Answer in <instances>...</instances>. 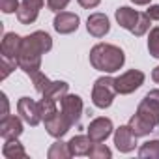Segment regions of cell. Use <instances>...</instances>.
I'll return each mask as SVG.
<instances>
[{
  "label": "cell",
  "mask_w": 159,
  "mask_h": 159,
  "mask_svg": "<svg viewBox=\"0 0 159 159\" xmlns=\"http://www.w3.org/2000/svg\"><path fill=\"white\" fill-rule=\"evenodd\" d=\"M51 49H52V38L47 32H43V30L32 32L30 36L23 38L21 52H19V58H17L19 67L26 75H30L34 71H39V67H41V56L45 52H49Z\"/></svg>",
  "instance_id": "6da1fadb"
},
{
  "label": "cell",
  "mask_w": 159,
  "mask_h": 159,
  "mask_svg": "<svg viewBox=\"0 0 159 159\" xmlns=\"http://www.w3.org/2000/svg\"><path fill=\"white\" fill-rule=\"evenodd\" d=\"M125 62V54L120 47L111 45V43H98L90 51V64L94 69L103 71V73H114L122 69Z\"/></svg>",
  "instance_id": "7a4b0ae2"
},
{
  "label": "cell",
  "mask_w": 159,
  "mask_h": 159,
  "mask_svg": "<svg viewBox=\"0 0 159 159\" xmlns=\"http://www.w3.org/2000/svg\"><path fill=\"white\" fill-rule=\"evenodd\" d=\"M116 94L118 92L114 84V77H99L92 88V101L98 109H107L112 105Z\"/></svg>",
  "instance_id": "3957f363"
},
{
  "label": "cell",
  "mask_w": 159,
  "mask_h": 159,
  "mask_svg": "<svg viewBox=\"0 0 159 159\" xmlns=\"http://www.w3.org/2000/svg\"><path fill=\"white\" fill-rule=\"evenodd\" d=\"M137 114L150 122L153 127L159 125V90H150L144 96V99L139 103Z\"/></svg>",
  "instance_id": "277c9868"
},
{
  "label": "cell",
  "mask_w": 159,
  "mask_h": 159,
  "mask_svg": "<svg viewBox=\"0 0 159 159\" xmlns=\"http://www.w3.org/2000/svg\"><path fill=\"white\" fill-rule=\"evenodd\" d=\"M114 84H116V92L120 96L133 94L135 90H139L144 84V73L139 69H129L114 79Z\"/></svg>",
  "instance_id": "5b68a950"
},
{
  "label": "cell",
  "mask_w": 159,
  "mask_h": 159,
  "mask_svg": "<svg viewBox=\"0 0 159 159\" xmlns=\"http://www.w3.org/2000/svg\"><path fill=\"white\" fill-rule=\"evenodd\" d=\"M17 112H19L21 118H23L28 125H32V127H36L39 122H43L39 101H34L32 98H21V99L17 101Z\"/></svg>",
  "instance_id": "8992f818"
},
{
  "label": "cell",
  "mask_w": 159,
  "mask_h": 159,
  "mask_svg": "<svg viewBox=\"0 0 159 159\" xmlns=\"http://www.w3.org/2000/svg\"><path fill=\"white\" fill-rule=\"evenodd\" d=\"M83 99L75 94H66L60 99V111L66 114V118L71 122V125H77L83 116Z\"/></svg>",
  "instance_id": "52a82bcc"
},
{
  "label": "cell",
  "mask_w": 159,
  "mask_h": 159,
  "mask_svg": "<svg viewBox=\"0 0 159 159\" xmlns=\"http://www.w3.org/2000/svg\"><path fill=\"white\" fill-rule=\"evenodd\" d=\"M43 124H45V129H47V133L51 135V137H54V139H62L73 125H71V122L66 118V114L62 112V111H58L56 114H52L51 118H47V120H43Z\"/></svg>",
  "instance_id": "ba28073f"
},
{
  "label": "cell",
  "mask_w": 159,
  "mask_h": 159,
  "mask_svg": "<svg viewBox=\"0 0 159 159\" xmlns=\"http://www.w3.org/2000/svg\"><path fill=\"white\" fill-rule=\"evenodd\" d=\"M112 133V122L111 118H105V116H99L96 120L90 122L88 125V137L92 142H105Z\"/></svg>",
  "instance_id": "9c48e42d"
},
{
  "label": "cell",
  "mask_w": 159,
  "mask_h": 159,
  "mask_svg": "<svg viewBox=\"0 0 159 159\" xmlns=\"http://www.w3.org/2000/svg\"><path fill=\"white\" fill-rule=\"evenodd\" d=\"M79 23H81V19H79L77 13H71V11H60L56 13L54 21H52V26L58 34H73L77 32L79 28Z\"/></svg>",
  "instance_id": "30bf717a"
},
{
  "label": "cell",
  "mask_w": 159,
  "mask_h": 159,
  "mask_svg": "<svg viewBox=\"0 0 159 159\" xmlns=\"http://www.w3.org/2000/svg\"><path fill=\"white\" fill-rule=\"evenodd\" d=\"M43 2L45 0H23L19 10H17L19 23L21 25H32L39 15V10L43 8Z\"/></svg>",
  "instance_id": "8fae6325"
},
{
  "label": "cell",
  "mask_w": 159,
  "mask_h": 159,
  "mask_svg": "<svg viewBox=\"0 0 159 159\" xmlns=\"http://www.w3.org/2000/svg\"><path fill=\"white\" fill-rule=\"evenodd\" d=\"M114 144H116L118 152H122V153H129V152L135 150L137 137L133 135V131H131L129 125H120L114 131Z\"/></svg>",
  "instance_id": "7c38bea8"
},
{
  "label": "cell",
  "mask_w": 159,
  "mask_h": 159,
  "mask_svg": "<svg viewBox=\"0 0 159 159\" xmlns=\"http://www.w3.org/2000/svg\"><path fill=\"white\" fill-rule=\"evenodd\" d=\"M86 28H88V34L94 36V38H105L111 30V23H109V17L105 13H92L86 21Z\"/></svg>",
  "instance_id": "4fadbf2b"
},
{
  "label": "cell",
  "mask_w": 159,
  "mask_h": 159,
  "mask_svg": "<svg viewBox=\"0 0 159 159\" xmlns=\"http://www.w3.org/2000/svg\"><path fill=\"white\" fill-rule=\"evenodd\" d=\"M23 133V122L17 116H6L0 122V137L4 140H11V139H19Z\"/></svg>",
  "instance_id": "5bb4252c"
},
{
  "label": "cell",
  "mask_w": 159,
  "mask_h": 159,
  "mask_svg": "<svg viewBox=\"0 0 159 159\" xmlns=\"http://www.w3.org/2000/svg\"><path fill=\"white\" fill-rule=\"evenodd\" d=\"M21 45H23V38L15 32H8L4 34V39H2V45H0V51H2V56H8L11 60H17L19 58V52H21Z\"/></svg>",
  "instance_id": "9a60e30c"
},
{
  "label": "cell",
  "mask_w": 159,
  "mask_h": 159,
  "mask_svg": "<svg viewBox=\"0 0 159 159\" xmlns=\"http://www.w3.org/2000/svg\"><path fill=\"white\" fill-rule=\"evenodd\" d=\"M114 17H116V21H118V25H120L122 28H125V30L131 32V30L135 28V25H137L140 13H139L137 10H131V8L124 6V8H118V10H116Z\"/></svg>",
  "instance_id": "2e32d148"
},
{
  "label": "cell",
  "mask_w": 159,
  "mask_h": 159,
  "mask_svg": "<svg viewBox=\"0 0 159 159\" xmlns=\"http://www.w3.org/2000/svg\"><path fill=\"white\" fill-rule=\"evenodd\" d=\"M92 144H94V142L90 140L88 135H77V137H73V139L67 142V146H69V150H71V155H88Z\"/></svg>",
  "instance_id": "e0dca14e"
},
{
  "label": "cell",
  "mask_w": 159,
  "mask_h": 159,
  "mask_svg": "<svg viewBox=\"0 0 159 159\" xmlns=\"http://www.w3.org/2000/svg\"><path fill=\"white\" fill-rule=\"evenodd\" d=\"M2 155L6 159H26V150L25 146L17 140V139H11V140H6V144L2 146Z\"/></svg>",
  "instance_id": "ac0fdd59"
},
{
  "label": "cell",
  "mask_w": 159,
  "mask_h": 159,
  "mask_svg": "<svg viewBox=\"0 0 159 159\" xmlns=\"http://www.w3.org/2000/svg\"><path fill=\"white\" fill-rule=\"evenodd\" d=\"M127 125L131 127V131H133L135 137H146V135H150V133L153 131V125H152L150 122H146V120H144L142 116H139V114L131 116Z\"/></svg>",
  "instance_id": "d6986e66"
},
{
  "label": "cell",
  "mask_w": 159,
  "mask_h": 159,
  "mask_svg": "<svg viewBox=\"0 0 159 159\" xmlns=\"http://www.w3.org/2000/svg\"><path fill=\"white\" fill-rule=\"evenodd\" d=\"M67 88H69L67 83H64V81H52V83L49 84V88H47L41 96H47V98H51V99L60 101V99L67 94Z\"/></svg>",
  "instance_id": "ffe728a7"
},
{
  "label": "cell",
  "mask_w": 159,
  "mask_h": 159,
  "mask_svg": "<svg viewBox=\"0 0 159 159\" xmlns=\"http://www.w3.org/2000/svg\"><path fill=\"white\" fill-rule=\"evenodd\" d=\"M47 157H49V159H67V157H71V150H69L67 142L56 140V142L49 148Z\"/></svg>",
  "instance_id": "44dd1931"
},
{
  "label": "cell",
  "mask_w": 159,
  "mask_h": 159,
  "mask_svg": "<svg viewBox=\"0 0 159 159\" xmlns=\"http://www.w3.org/2000/svg\"><path fill=\"white\" fill-rule=\"evenodd\" d=\"M28 77H30V81H32V84H34V88H36L38 94H43L49 88V84L52 83V81H49V77L45 73H41V71H34Z\"/></svg>",
  "instance_id": "7402d4cb"
},
{
  "label": "cell",
  "mask_w": 159,
  "mask_h": 159,
  "mask_svg": "<svg viewBox=\"0 0 159 159\" xmlns=\"http://www.w3.org/2000/svg\"><path fill=\"white\" fill-rule=\"evenodd\" d=\"M88 157L90 159H111L112 157V152L109 146L101 144V142H94L90 152H88Z\"/></svg>",
  "instance_id": "603a6c76"
},
{
  "label": "cell",
  "mask_w": 159,
  "mask_h": 159,
  "mask_svg": "<svg viewBox=\"0 0 159 159\" xmlns=\"http://www.w3.org/2000/svg\"><path fill=\"white\" fill-rule=\"evenodd\" d=\"M39 107H41V118H43V120H47V118H51L52 114H56V112H58L56 99H51V98H47V96H43V98H41Z\"/></svg>",
  "instance_id": "cb8c5ba5"
},
{
  "label": "cell",
  "mask_w": 159,
  "mask_h": 159,
  "mask_svg": "<svg viewBox=\"0 0 159 159\" xmlns=\"http://www.w3.org/2000/svg\"><path fill=\"white\" fill-rule=\"evenodd\" d=\"M140 157H152V159H159V140H148L140 146L139 150Z\"/></svg>",
  "instance_id": "d4e9b609"
},
{
  "label": "cell",
  "mask_w": 159,
  "mask_h": 159,
  "mask_svg": "<svg viewBox=\"0 0 159 159\" xmlns=\"http://www.w3.org/2000/svg\"><path fill=\"white\" fill-rule=\"evenodd\" d=\"M148 51L153 58H159V26L152 28L150 30V36H148Z\"/></svg>",
  "instance_id": "484cf974"
},
{
  "label": "cell",
  "mask_w": 159,
  "mask_h": 159,
  "mask_svg": "<svg viewBox=\"0 0 159 159\" xmlns=\"http://www.w3.org/2000/svg\"><path fill=\"white\" fill-rule=\"evenodd\" d=\"M150 17H148V13H140V17H139V21H137V25H135V28L131 30V34L133 36H137V38H140V36H144L148 30H150Z\"/></svg>",
  "instance_id": "4316f807"
},
{
  "label": "cell",
  "mask_w": 159,
  "mask_h": 159,
  "mask_svg": "<svg viewBox=\"0 0 159 159\" xmlns=\"http://www.w3.org/2000/svg\"><path fill=\"white\" fill-rule=\"evenodd\" d=\"M15 67H19L17 60H11V58H8V56H2V79H6Z\"/></svg>",
  "instance_id": "83f0119b"
},
{
  "label": "cell",
  "mask_w": 159,
  "mask_h": 159,
  "mask_svg": "<svg viewBox=\"0 0 159 159\" xmlns=\"http://www.w3.org/2000/svg\"><path fill=\"white\" fill-rule=\"evenodd\" d=\"M0 10L4 13H15L19 10V0H0Z\"/></svg>",
  "instance_id": "f1b7e54d"
},
{
  "label": "cell",
  "mask_w": 159,
  "mask_h": 159,
  "mask_svg": "<svg viewBox=\"0 0 159 159\" xmlns=\"http://www.w3.org/2000/svg\"><path fill=\"white\" fill-rule=\"evenodd\" d=\"M67 4H69V0H47V8L54 13H60L62 10H66Z\"/></svg>",
  "instance_id": "f546056e"
},
{
  "label": "cell",
  "mask_w": 159,
  "mask_h": 159,
  "mask_svg": "<svg viewBox=\"0 0 159 159\" xmlns=\"http://www.w3.org/2000/svg\"><path fill=\"white\" fill-rule=\"evenodd\" d=\"M0 101H2V118H6V116H10V103H8V98L4 92L0 94Z\"/></svg>",
  "instance_id": "4dcf8cb0"
},
{
  "label": "cell",
  "mask_w": 159,
  "mask_h": 159,
  "mask_svg": "<svg viewBox=\"0 0 159 159\" xmlns=\"http://www.w3.org/2000/svg\"><path fill=\"white\" fill-rule=\"evenodd\" d=\"M77 2L81 4L84 10H92V8L99 6V2H101V0H77Z\"/></svg>",
  "instance_id": "1f68e13d"
},
{
  "label": "cell",
  "mask_w": 159,
  "mask_h": 159,
  "mask_svg": "<svg viewBox=\"0 0 159 159\" xmlns=\"http://www.w3.org/2000/svg\"><path fill=\"white\" fill-rule=\"evenodd\" d=\"M146 13H148V17H150L152 21H159V4L150 6V10H148Z\"/></svg>",
  "instance_id": "d6a6232c"
},
{
  "label": "cell",
  "mask_w": 159,
  "mask_h": 159,
  "mask_svg": "<svg viewBox=\"0 0 159 159\" xmlns=\"http://www.w3.org/2000/svg\"><path fill=\"white\" fill-rule=\"evenodd\" d=\"M152 79H153V83H157V84H159V66H157V67H153V71H152Z\"/></svg>",
  "instance_id": "836d02e7"
},
{
  "label": "cell",
  "mask_w": 159,
  "mask_h": 159,
  "mask_svg": "<svg viewBox=\"0 0 159 159\" xmlns=\"http://www.w3.org/2000/svg\"><path fill=\"white\" fill-rule=\"evenodd\" d=\"M133 4H137V6H146V4H150L152 0H131Z\"/></svg>",
  "instance_id": "e575fe53"
}]
</instances>
